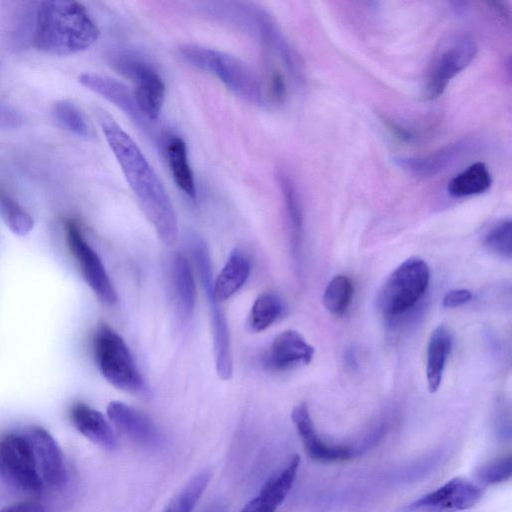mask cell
<instances>
[{
	"instance_id": "obj_34",
	"label": "cell",
	"mask_w": 512,
	"mask_h": 512,
	"mask_svg": "<svg viewBox=\"0 0 512 512\" xmlns=\"http://www.w3.org/2000/svg\"><path fill=\"white\" fill-rule=\"evenodd\" d=\"M267 97L280 103L286 96V81L284 75L277 69H272L269 75Z\"/></svg>"
},
{
	"instance_id": "obj_5",
	"label": "cell",
	"mask_w": 512,
	"mask_h": 512,
	"mask_svg": "<svg viewBox=\"0 0 512 512\" xmlns=\"http://www.w3.org/2000/svg\"><path fill=\"white\" fill-rule=\"evenodd\" d=\"M93 351L102 376L115 388L133 394L147 391L145 380L122 336L106 323L94 334Z\"/></svg>"
},
{
	"instance_id": "obj_15",
	"label": "cell",
	"mask_w": 512,
	"mask_h": 512,
	"mask_svg": "<svg viewBox=\"0 0 512 512\" xmlns=\"http://www.w3.org/2000/svg\"><path fill=\"white\" fill-rule=\"evenodd\" d=\"M291 419L302 440L307 455L321 463H334L350 459L356 448L349 445L332 444L322 439L313 424L306 403H299L291 412Z\"/></svg>"
},
{
	"instance_id": "obj_16",
	"label": "cell",
	"mask_w": 512,
	"mask_h": 512,
	"mask_svg": "<svg viewBox=\"0 0 512 512\" xmlns=\"http://www.w3.org/2000/svg\"><path fill=\"white\" fill-rule=\"evenodd\" d=\"M25 435L43 485L60 486L65 478V465L62 451L56 440L41 427H32Z\"/></svg>"
},
{
	"instance_id": "obj_25",
	"label": "cell",
	"mask_w": 512,
	"mask_h": 512,
	"mask_svg": "<svg viewBox=\"0 0 512 512\" xmlns=\"http://www.w3.org/2000/svg\"><path fill=\"white\" fill-rule=\"evenodd\" d=\"M492 184L491 174L482 162H476L453 177L447 186L450 195L466 197L487 191Z\"/></svg>"
},
{
	"instance_id": "obj_32",
	"label": "cell",
	"mask_w": 512,
	"mask_h": 512,
	"mask_svg": "<svg viewBox=\"0 0 512 512\" xmlns=\"http://www.w3.org/2000/svg\"><path fill=\"white\" fill-rule=\"evenodd\" d=\"M512 458L510 455L490 460L476 470V478L484 485L503 483L511 478Z\"/></svg>"
},
{
	"instance_id": "obj_27",
	"label": "cell",
	"mask_w": 512,
	"mask_h": 512,
	"mask_svg": "<svg viewBox=\"0 0 512 512\" xmlns=\"http://www.w3.org/2000/svg\"><path fill=\"white\" fill-rule=\"evenodd\" d=\"M0 217L17 236H26L34 228L33 217L12 197L0 190Z\"/></svg>"
},
{
	"instance_id": "obj_4",
	"label": "cell",
	"mask_w": 512,
	"mask_h": 512,
	"mask_svg": "<svg viewBox=\"0 0 512 512\" xmlns=\"http://www.w3.org/2000/svg\"><path fill=\"white\" fill-rule=\"evenodd\" d=\"M177 55L190 66L215 76L241 99L260 106L266 103V90L261 79L237 57L198 44L179 46Z\"/></svg>"
},
{
	"instance_id": "obj_37",
	"label": "cell",
	"mask_w": 512,
	"mask_h": 512,
	"mask_svg": "<svg viewBox=\"0 0 512 512\" xmlns=\"http://www.w3.org/2000/svg\"><path fill=\"white\" fill-rule=\"evenodd\" d=\"M384 122L391 133H393V135H395V137L400 141L410 142L413 139V134L410 131L406 130L393 120L385 118Z\"/></svg>"
},
{
	"instance_id": "obj_21",
	"label": "cell",
	"mask_w": 512,
	"mask_h": 512,
	"mask_svg": "<svg viewBox=\"0 0 512 512\" xmlns=\"http://www.w3.org/2000/svg\"><path fill=\"white\" fill-rule=\"evenodd\" d=\"M250 272L251 265L247 255L240 249L232 250L222 270L213 280L214 297L219 302L231 298L246 283Z\"/></svg>"
},
{
	"instance_id": "obj_23",
	"label": "cell",
	"mask_w": 512,
	"mask_h": 512,
	"mask_svg": "<svg viewBox=\"0 0 512 512\" xmlns=\"http://www.w3.org/2000/svg\"><path fill=\"white\" fill-rule=\"evenodd\" d=\"M452 340V334L445 325L437 326L430 335L426 354V379L431 393L436 392L440 387L452 349Z\"/></svg>"
},
{
	"instance_id": "obj_22",
	"label": "cell",
	"mask_w": 512,
	"mask_h": 512,
	"mask_svg": "<svg viewBox=\"0 0 512 512\" xmlns=\"http://www.w3.org/2000/svg\"><path fill=\"white\" fill-rule=\"evenodd\" d=\"M172 288L179 316L186 320L191 317L196 304L194 272L187 258L176 254L172 261Z\"/></svg>"
},
{
	"instance_id": "obj_2",
	"label": "cell",
	"mask_w": 512,
	"mask_h": 512,
	"mask_svg": "<svg viewBox=\"0 0 512 512\" xmlns=\"http://www.w3.org/2000/svg\"><path fill=\"white\" fill-rule=\"evenodd\" d=\"M99 28L85 6L75 1L38 3L32 27L34 47L51 55H71L92 46Z\"/></svg>"
},
{
	"instance_id": "obj_11",
	"label": "cell",
	"mask_w": 512,
	"mask_h": 512,
	"mask_svg": "<svg viewBox=\"0 0 512 512\" xmlns=\"http://www.w3.org/2000/svg\"><path fill=\"white\" fill-rule=\"evenodd\" d=\"M0 475L24 491L41 490L43 482L26 435L9 434L0 440Z\"/></svg>"
},
{
	"instance_id": "obj_1",
	"label": "cell",
	"mask_w": 512,
	"mask_h": 512,
	"mask_svg": "<svg viewBox=\"0 0 512 512\" xmlns=\"http://www.w3.org/2000/svg\"><path fill=\"white\" fill-rule=\"evenodd\" d=\"M95 115L129 187L158 237L167 245L178 237L177 216L158 175L136 142L105 110Z\"/></svg>"
},
{
	"instance_id": "obj_20",
	"label": "cell",
	"mask_w": 512,
	"mask_h": 512,
	"mask_svg": "<svg viewBox=\"0 0 512 512\" xmlns=\"http://www.w3.org/2000/svg\"><path fill=\"white\" fill-rule=\"evenodd\" d=\"M159 146L168 163L176 186L191 199L196 197V184L184 140L175 134H164Z\"/></svg>"
},
{
	"instance_id": "obj_29",
	"label": "cell",
	"mask_w": 512,
	"mask_h": 512,
	"mask_svg": "<svg viewBox=\"0 0 512 512\" xmlns=\"http://www.w3.org/2000/svg\"><path fill=\"white\" fill-rule=\"evenodd\" d=\"M278 182L283 195L287 218L295 243H298L302 233V208L297 189L292 179L284 172L278 174Z\"/></svg>"
},
{
	"instance_id": "obj_24",
	"label": "cell",
	"mask_w": 512,
	"mask_h": 512,
	"mask_svg": "<svg viewBox=\"0 0 512 512\" xmlns=\"http://www.w3.org/2000/svg\"><path fill=\"white\" fill-rule=\"evenodd\" d=\"M466 140L447 146L438 152L420 158H401L399 164L418 175H434L446 169L469 147Z\"/></svg>"
},
{
	"instance_id": "obj_36",
	"label": "cell",
	"mask_w": 512,
	"mask_h": 512,
	"mask_svg": "<svg viewBox=\"0 0 512 512\" xmlns=\"http://www.w3.org/2000/svg\"><path fill=\"white\" fill-rule=\"evenodd\" d=\"M0 512H45V509L38 502L23 501L0 508Z\"/></svg>"
},
{
	"instance_id": "obj_18",
	"label": "cell",
	"mask_w": 512,
	"mask_h": 512,
	"mask_svg": "<svg viewBox=\"0 0 512 512\" xmlns=\"http://www.w3.org/2000/svg\"><path fill=\"white\" fill-rule=\"evenodd\" d=\"M299 465V456H292L266 480L258 494L240 512H276L295 482Z\"/></svg>"
},
{
	"instance_id": "obj_14",
	"label": "cell",
	"mask_w": 512,
	"mask_h": 512,
	"mask_svg": "<svg viewBox=\"0 0 512 512\" xmlns=\"http://www.w3.org/2000/svg\"><path fill=\"white\" fill-rule=\"evenodd\" d=\"M112 425L134 444L145 449H158L164 443L160 429L146 414L121 401H111L106 408Z\"/></svg>"
},
{
	"instance_id": "obj_12",
	"label": "cell",
	"mask_w": 512,
	"mask_h": 512,
	"mask_svg": "<svg viewBox=\"0 0 512 512\" xmlns=\"http://www.w3.org/2000/svg\"><path fill=\"white\" fill-rule=\"evenodd\" d=\"M482 488L456 477L403 507L402 512H457L475 506L482 498Z\"/></svg>"
},
{
	"instance_id": "obj_8",
	"label": "cell",
	"mask_w": 512,
	"mask_h": 512,
	"mask_svg": "<svg viewBox=\"0 0 512 512\" xmlns=\"http://www.w3.org/2000/svg\"><path fill=\"white\" fill-rule=\"evenodd\" d=\"M114 70L133 83V93L143 114L152 122L160 115L165 99V84L156 69L144 58L130 51L110 56Z\"/></svg>"
},
{
	"instance_id": "obj_26",
	"label": "cell",
	"mask_w": 512,
	"mask_h": 512,
	"mask_svg": "<svg viewBox=\"0 0 512 512\" xmlns=\"http://www.w3.org/2000/svg\"><path fill=\"white\" fill-rule=\"evenodd\" d=\"M283 303L272 292L260 294L254 301L248 316V327L253 332L269 328L282 314Z\"/></svg>"
},
{
	"instance_id": "obj_6",
	"label": "cell",
	"mask_w": 512,
	"mask_h": 512,
	"mask_svg": "<svg viewBox=\"0 0 512 512\" xmlns=\"http://www.w3.org/2000/svg\"><path fill=\"white\" fill-rule=\"evenodd\" d=\"M430 282L427 263L419 257L403 261L388 276L379 296L378 306L386 317L404 314L421 299Z\"/></svg>"
},
{
	"instance_id": "obj_17",
	"label": "cell",
	"mask_w": 512,
	"mask_h": 512,
	"mask_svg": "<svg viewBox=\"0 0 512 512\" xmlns=\"http://www.w3.org/2000/svg\"><path fill=\"white\" fill-rule=\"evenodd\" d=\"M314 348L296 330L288 329L277 334L265 356V366L274 371H285L309 364Z\"/></svg>"
},
{
	"instance_id": "obj_7",
	"label": "cell",
	"mask_w": 512,
	"mask_h": 512,
	"mask_svg": "<svg viewBox=\"0 0 512 512\" xmlns=\"http://www.w3.org/2000/svg\"><path fill=\"white\" fill-rule=\"evenodd\" d=\"M191 245L199 277L207 296L216 373L220 379L230 380L233 374L230 332L221 302L213 295V273L209 251L205 242L198 236L192 238Z\"/></svg>"
},
{
	"instance_id": "obj_31",
	"label": "cell",
	"mask_w": 512,
	"mask_h": 512,
	"mask_svg": "<svg viewBox=\"0 0 512 512\" xmlns=\"http://www.w3.org/2000/svg\"><path fill=\"white\" fill-rule=\"evenodd\" d=\"M483 243L489 251L510 259L512 253V223L510 218L501 219L493 224L486 232Z\"/></svg>"
},
{
	"instance_id": "obj_30",
	"label": "cell",
	"mask_w": 512,
	"mask_h": 512,
	"mask_svg": "<svg viewBox=\"0 0 512 512\" xmlns=\"http://www.w3.org/2000/svg\"><path fill=\"white\" fill-rule=\"evenodd\" d=\"M52 114L58 124L70 133L87 138L89 125L81 110L69 100H59L53 104Z\"/></svg>"
},
{
	"instance_id": "obj_28",
	"label": "cell",
	"mask_w": 512,
	"mask_h": 512,
	"mask_svg": "<svg viewBox=\"0 0 512 512\" xmlns=\"http://www.w3.org/2000/svg\"><path fill=\"white\" fill-rule=\"evenodd\" d=\"M353 292L351 279L345 275H336L325 287L323 304L330 313L343 315L351 303Z\"/></svg>"
},
{
	"instance_id": "obj_19",
	"label": "cell",
	"mask_w": 512,
	"mask_h": 512,
	"mask_svg": "<svg viewBox=\"0 0 512 512\" xmlns=\"http://www.w3.org/2000/svg\"><path fill=\"white\" fill-rule=\"evenodd\" d=\"M69 417L75 429L91 442L109 450L117 446L112 426L98 410L77 402L71 406Z\"/></svg>"
},
{
	"instance_id": "obj_10",
	"label": "cell",
	"mask_w": 512,
	"mask_h": 512,
	"mask_svg": "<svg viewBox=\"0 0 512 512\" xmlns=\"http://www.w3.org/2000/svg\"><path fill=\"white\" fill-rule=\"evenodd\" d=\"M66 241L83 279L96 297L106 305L117 302V293L105 266L85 238L79 224L72 219L65 222Z\"/></svg>"
},
{
	"instance_id": "obj_33",
	"label": "cell",
	"mask_w": 512,
	"mask_h": 512,
	"mask_svg": "<svg viewBox=\"0 0 512 512\" xmlns=\"http://www.w3.org/2000/svg\"><path fill=\"white\" fill-rule=\"evenodd\" d=\"M24 117L15 107L0 101V129L9 130L22 126Z\"/></svg>"
},
{
	"instance_id": "obj_9",
	"label": "cell",
	"mask_w": 512,
	"mask_h": 512,
	"mask_svg": "<svg viewBox=\"0 0 512 512\" xmlns=\"http://www.w3.org/2000/svg\"><path fill=\"white\" fill-rule=\"evenodd\" d=\"M476 52L477 45L469 35L458 34L445 40L429 64L424 87L425 97H439L450 80L472 62Z\"/></svg>"
},
{
	"instance_id": "obj_38",
	"label": "cell",
	"mask_w": 512,
	"mask_h": 512,
	"mask_svg": "<svg viewBox=\"0 0 512 512\" xmlns=\"http://www.w3.org/2000/svg\"><path fill=\"white\" fill-rule=\"evenodd\" d=\"M163 512H179L176 508H174L170 503L169 505L165 508V510Z\"/></svg>"
},
{
	"instance_id": "obj_13",
	"label": "cell",
	"mask_w": 512,
	"mask_h": 512,
	"mask_svg": "<svg viewBox=\"0 0 512 512\" xmlns=\"http://www.w3.org/2000/svg\"><path fill=\"white\" fill-rule=\"evenodd\" d=\"M79 82L112 103L125 113L139 128L149 135H156L158 145L160 137L153 128V122L141 111L133 91L120 81L98 73H83L79 76Z\"/></svg>"
},
{
	"instance_id": "obj_3",
	"label": "cell",
	"mask_w": 512,
	"mask_h": 512,
	"mask_svg": "<svg viewBox=\"0 0 512 512\" xmlns=\"http://www.w3.org/2000/svg\"><path fill=\"white\" fill-rule=\"evenodd\" d=\"M200 9L211 19L256 38L277 54L291 75L299 73L295 55L287 40L274 19L260 6L239 1H210L201 3Z\"/></svg>"
},
{
	"instance_id": "obj_35",
	"label": "cell",
	"mask_w": 512,
	"mask_h": 512,
	"mask_svg": "<svg viewBox=\"0 0 512 512\" xmlns=\"http://www.w3.org/2000/svg\"><path fill=\"white\" fill-rule=\"evenodd\" d=\"M472 299V292L468 289H453L447 292L442 300L446 308H455L461 306Z\"/></svg>"
}]
</instances>
